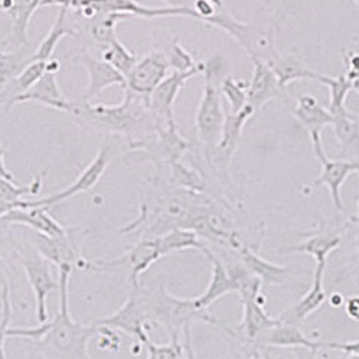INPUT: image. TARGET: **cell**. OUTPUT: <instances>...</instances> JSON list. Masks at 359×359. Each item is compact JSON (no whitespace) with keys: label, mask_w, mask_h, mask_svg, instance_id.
Wrapping results in <instances>:
<instances>
[{"label":"cell","mask_w":359,"mask_h":359,"mask_svg":"<svg viewBox=\"0 0 359 359\" xmlns=\"http://www.w3.org/2000/svg\"><path fill=\"white\" fill-rule=\"evenodd\" d=\"M168 184V182H166ZM216 198L168 184L156 198L141 204L138 217L121 233H141V239H151L175 229L189 230L191 222L207 210Z\"/></svg>","instance_id":"cell-1"},{"label":"cell","mask_w":359,"mask_h":359,"mask_svg":"<svg viewBox=\"0 0 359 359\" xmlns=\"http://www.w3.org/2000/svg\"><path fill=\"white\" fill-rule=\"evenodd\" d=\"M72 115L121 135L133 150H144L157 137V127L149 97L125 88L122 103L115 106L76 103Z\"/></svg>","instance_id":"cell-2"},{"label":"cell","mask_w":359,"mask_h":359,"mask_svg":"<svg viewBox=\"0 0 359 359\" xmlns=\"http://www.w3.org/2000/svg\"><path fill=\"white\" fill-rule=\"evenodd\" d=\"M73 266L58 269L60 281V306L52 320L42 325V338L39 343L49 359H90L88 341L97 331L95 323L81 324L73 320L69 309V280Z\"/></svg>","instance_id":"cell-3"},{"label":"cell","mask_w":359,"mask_h":359,"mask_svg":"<svg viewBox=\"0 0 359 359\" xmlns=\"http://www.w3.org/2000/svg\"><path fill=\"white\" fill-rule=\"evenodd\" d=\"M138 287L142 293L144 306L147 309L149 322L160 324L169 335H181L187 325L195 322L210 324L223 331L229 338L233 339L235 331L212 316L208 309H198L194 304V300L179 299L170 294L163 283L157 285H144L140 283Z\"/></svg>","instance_id":"cell-4"},{"label":"cell","mask_w":359,"mask_h":359,"mask_svg":"<svg viewBox=\"0 0 359 359\" xmlns=\"http://www.w3.org/2000/svg\"><path fill=\"white\" fill-rule=\"evenodd\" d=\"M220 73L222 64L219 60H211L205 62V69L203 72V95L195 116L198 142L203 149L208 151L212 150L219 142L226 118V108L223 107V96L220 92Z\"/></svg>","instance_id":"cell-5"},{"label":"cell","mask_w":359,"mask_h":359,"mask_svg":"<svg viewBox=\"0 0 359 359\" xmlns=\"http://www.w3.org/2000/svg\"><path fill=\"white\" fill-rule=\"evenodd\" d=\"M262 284H257L239 293L242 306H243V318L241 323L233 327L235 335L233 341L239 343L243 350L255 347V343L271 327L278 323V318H270L265 309L266 299L262 293Z\"/></svg>","instance_id":"cell-6"},{"label":"cell","mask_w":359,"mask_h":359,"mask_svg":"<svg viewBox=\"0 0 359 359\" xmlns=\"http://www.w3.org/2000/svg\"><path fill=\"white\" fill-rule=\"evenodd\" d=\"M22 266L36 297V316L38 323L49 320L46 300L52 292L60 290V281L54 278L52 262L34 249H18Z\"/></svg>","instance_id":"cell-7"},{"label":"cell","mask_w":359,"mask_h":359,"mask_svg":"<svg viewBox=\"0 0 359 359\" xmlns=\"http://www.w3.org/2000/svg\"><path fill=\"white\" fill-rule=\"evenodd\" d=\"M205 62H203L198 69L189 72H173L168 74L158 87L151 92L149 96V106L156 119V127L176 126L175 121V102L179 96L180 90L184 88L185 83L192 77L204 72Z\"/></svg>","instance_id":"cell-8"},{"label":"cell","mask_w":359,"mask_h":359,"mask_svg":"<svg viewBox=\"0 0 359 359\" xmlns=\"http://www.w3.org/2000/svg\"><path fill=\"white\" fill-rule=\"evenodd\" d=\"M147 323H150L147 316V309L144 306V297L138 285L133 287V290L128 294L125 304L116 312H114L108 318L95 322V324L99 327L121 330L128 335L137 338L142 344L147 339H150L146 330Z\"/></svg>","instance_id":"cell-9"},{"label":"cell","mask_w":359,"mask_h":359,"mask_svg":"<svg viewBox=\"0 0 359 359\" xmlns=\"http://www.w3.org/2000/svg\"><path fill=\"white\" fill-rule=\"evenodd\" d=\"M109 160H111L109 144H104L99 150L97 156L90 161V165L81 172V175L76 179V181H73L69 187H67L65 189H62L60 192H55L53 195H49L46 198L26 200V208H32V207L49 208V207H53L55 204H60L65 200L74 198L80 194L88 192L106 173L108 165H109Z\"/></svg>","instance_id":"cell-10"},{"label":"cell","mask_w":359,"mask_h":359,"mask_svg":"<svg viewBox=\"0 0 359 359\" xmlns=\"http://www.w3.org/2000/svg\"><path fill=\"white\" fill-rule=\"evenodd\" d=\"M169 69L170 65L166 53L161 50H153L140 58L134 68L127 74L125 88L137 95L149 97L168 76Z\"/></svg>","instance_id":"cell-11"},{"label":"cell","mask_w":359,"mask_h":359,"mask_svg":"<svg viewBox=\"0 0 359 359\" xmlns=\"http://www.w3.org/2000/svg\"><path fill=\"white\" fill-rule=\"evenodd\" d=\"M293 116L308 133L313 154L324 153L322 133L324 127L331 126L334 121L330 109L322 106L313 95H302L293 109Z\"/></svg>","instance_id":"cell-12"},{"label":"cell","mask_w":359,"mask_h":359,"mask_svg":"<svg viewBox=\"0 0 359 359\" xmlns=\"http://www.w3.org/2000/svg\"><path fill=\"white\" fill-rule=\"evenodd\" d=\"M73 61L83 65L88 73L90 84L81 96V102L84 103H90L103 90H107L108 87H126V77L104 60L96 58L88 52H80L76 57H73Z\"/></svg>","instance_id":"cell-13"},{"label":"cell","mask_w":359,"mask_h":359,"mask_svg":"<svg viewBox=\"0 0 359 359\" xmlns=\"http://www.w3.org/2000/svg\"><path fill=\"white\" fill-rule=\"evenodd\" d=\"M27 102H34L45 107L53 108V109L69 112V114H73L74 104H76L71 100H68V97L62 93L57 81V73L49 72V71L45 72L34 87H32L26 92L14 95L11 100H8L7 106L10 108L15 104L27 103Z\"/></svg>","instance_id":"cell-14"},{"label":"cell","mask_w":359,"mask_h":359,"mask_svg":"<svg viewBox=\"0 0 359 359\" xmlns=\"http://www.w3.org/2000/svg\"><path fill=\"white\" fill-rule=\"evenodd\" d=\"M343 231L341 226H322L316 233L308 235L303 242L278 249V254H306L315 259V265H327L331 252L339 249L341 245Z\"/></svg>","instance_id":"cell-15"},{"label":"cell","mask_w":359,"mask_h":359,"mask_svg":"<svg viewBox=\"0 0 359 359\" xmlns=\"http://www.w3.org/2000/svg\"><path fill=\"white\" fill-rule=\"evenodd\" d=\"M250 58L252 61V76L248 87V104L258 112L269 102L280 97L284 88L265 60L258 55H250Z\"/></svg>","instance_id":"cell-16"},{"label":"cell","mask_w":359,"mask_h":359,"mask_svg":"<svg viewBox=\"0 0 359 359\" xmlns=\"http://www.w3.org/2000/svg\"><path fill=\"white\" fill-rule=\"evenodd\" d=\"M316 158L322 165V173L319 179L315 180V185H325L330 191L334 208L341 212L343 211V200H341V187L353 173L359 170V161L354 160H332L325 151L316 156Z\"/></svg>","instance_id":"cell-17"},{"label":"cell","mask_w":359,"mask_h":359,"mask_svg":"<svg viewBox=\"0 0 359 359\" xmlns=\"http://www.w3.org/2000/svg\"><path fill=\"white\" fill-rule=\"evenodd\" d=\"M235 254L243 266L257 277L264 287H284L290 281L292 270L289 266L270 262L246 243Z\"/></svg>","instance_id":"cell-18"},{"label":"cell","mask_w":359,"mask_h":359,"mask_svg":"<svg viewBox=\"0 0 359 359\" xmlns=\"http://www.w3.org/2000/svg\"><path fill=\"white\" fill-rule=\"evenodd\" d=\"M49 208L45 207H32V208H15L10 211L1 219L6 224H20L26 226L30 230L39 235L49 238H61L73 233L72 230L64 227L55 222L48 212Z\"/></svg>","instance_id":"cell-19"},{"label":"cell","mask_w":359,"mask_h":359,"mask_svg":"<svg viewBox=\"0 0 359 359\" xmlns=\"http://www.w3.org/2000/svg\"><path fill=\"white\" fill-rule=\"evenodd\" d=\"M324 264H316L313 270L312 284L306 294L294 304L290 306L284 313L278 315V319L287 323H297L306 320L311 315H313L318 309H320L327 302L328 296L324 287V274H325Z\"/></svg>","instance_id":"cell-20"},{"label":"cell","mask_w":359,"mask_h":359,"mask_svg":"<svg viewBox=\"0 0 359 359\" xmlns=\"http://www.w3.org/2000/svg\"><path fill=\"white\" fill-rule=\"evenodd\" d=\"M280 320V319H278ZM255 347H276V348H309L319 351L324 348V341H313L294 323L280 320L271 327L255 343Z\"/></svg>","instance_id":"cell-21"},{"label":"cell","mask_w":359,"mask_h":359,"mask_svg":"<svg viewBox=\"0 0 359 359\" xmlns=\"http://www.w3.org/2000/svg\"><path fill=\"white\" fill-rule=\"evenodd\" d=\"M201 252L211 262L212 273H211V280L208 283L207 289L198 297H195L192 300L198 309H208L219 299L235 292V285L224 262L216 255L215 252H212V249L207 243L204 245Z\"/></svg>","instance_id":"cell-22"},{"label":"cell","mask_w":359,"mask_h":359,"mask_svg":"<svg viewBox=\"0 0 359 359\" xmlns=\"http://www.w3.org/2000/svg\"><path fill=\"white\" fill-rule=\"evenodd\" d=\"M36 249L45 258H48L57 269L62 266H80L84 261L76 248L73 246L69 235L61 238H49L45 235L36 233L34 238Z\"/></svg>","instance_id":"cell-23"},{"label":"cell","mask_w":359,"mask_h":359,"mask_svg":"<svg viewBox=\"0 0 359 359\" xmlns=\"http://www.w3.org/2000/svg\"><path fill=\"white\" fill-rule=\"evenodd\" d=\"M43 0H0V11L13 20V39L19 46H29V25Z\"/></svg>","instance_id":"cell-24"},{"label":"cell","mask_w":359,"mask_h":359,"mask_svg":"<svg viewBox=\"0 0 359 359\" xmlns=\"http://www.w3.org/2000/svg\"><path fill=\"white\" fill-rule=\"evenodd\" d=\"M332 116L334 121L331 126L341 146V158L359 161V116L350 111Z\"/></svg>","instance_id":"cell-25"},{"label":"cell","mask_w":359,"mask_h":359,"mask_svg":"<svg viewBox=\"0 0 359 359\" xmlns=\"http://www.w3.org/2000/svg\"><path fill=\"white\" fill-rule=\"evenodd\" d=\"M273 72L276 73L283 88L299 80H315L319 73L311 71L303 61L293 55H277L274 58L265 60Z\"/></svg>","instance_id":"cell-26"},{"label":"cell","mask_w":359,"mask_h":359,"mask_svg":"<svg viewBox=\"0 0 359 359\" xmlns=\"http://www.w3.org/2000/svg\"><path fill=\"white\" fill-rule=\"evenodd\" d=\"M68 11H69L68 8H64V7L60 8L52 29L41 41L36 52L30 57V61H49L50 58H53L54 50L64 36H77L76 32L68 23Z\"/></svg>","instance_id":"cell-27"},{"label":"cell","mask_w":359,"mask_h":359,"mask_svg":"<svg viewBox=\"0 0 359 359\" xmlns=\"http://www.w3.org/2000/svg\"><path fill=\"white\" fill-rule=\"evenodd\" d=\"M156 239L163 257L173 252H187V250H198L201 252L205 245V242L198 238V233L191 230H182V229H175L169 233L157 236Z\"/></svg>","instance_id":"cell-28"},{"label":"cell","mask_w":359,"mask_h":359,"mask_svg":"<svg viewBox=\"0 0 359 359\" xmlns=\"http://www.w3.org/2000/svg\"><path fill=\"white\" fill-rule=\"evenodd\" d=\"M316 81L323 84L324 87L330 90L328 109L332 115L348 111L346 107V100H347L348 92L354 88V83L346 74L332 77V76L319 73Z\"/></svg>","instance_id":"cell-29"},{"label":"cell","mask_w":359,"mask_h":359,"mask_svg":"<svg viewBox=\"0 0 359 359\" xmlns=\"http://www.w3.org/2000/svg\"><path fill=\"white\" fill-rule=\"evenodd\" d=\"M102 60H104L126 77L140 58L134 52L128 50L126 46L119 41V38H116L106 46V49L102 53Z\"/></svg>","instance_id":"cell-30"},{"label":"cell","mask_w":359,"mask_h":359,"mask_svg":"<svg viewBox=\"0 0 359 359\" xmlns=\"http://www.w3.org/2000/svg\"><path fill=\"white\" fill-rule=\"evenodd\" d=\"M43 175H38L29 185H17L15 181L4 179L0 176V200L19 203L25 200L26 196H36L39 194L43 185Z\"/></svg>","instance_id":"cell-31"},{"label":"cell","mask_w":359,"mask_h":359,"mask_svg":"<svg viewBox=\"0 0 359 359\" xmlns=\"http://www.w3.org/2000/svg\"><path fill=\"white\" fill-rule=\"evenodd\" d=\"M248 84L233 74H227L222 79L220 92L227 100L230 111L238 112L248 104Z\"/></svg>","instance_id":"cell-32"},{"label":"cell","mask_w":359,"mask_h":359,"mask_svg":"<svg viewBox=\"0 0 359 359\" xmlns=\"http://www.w3.org/2000/svg\"><path fill=\"white\" fill-rule=\"evenodd\" d=\"M32 55H25L19 52L7 53L0 49V90L11 84L23 68L29 64Z\"/></svg>","instance_id":"cell-33"},{"label":"cell","mask_w":359,"mask_h":359,"mask_svg":"<svg viewBox=\"0 0 359 359\" xmlns=\"http://www.w3.org/2000/svg\"><path fill=\"white\" fill-rule=\"evenodd\" d=\"M166 53L170 69L176 72H189L194 69H198L203 62H198L194 55L189 53L182 45H180L179 41L175 39L170 45Z\"/></svg>","instance_id":"cell-34"},{"label":"cell","mask_w":359,"mask_h":359,"mask_svg":"<svg viewBox=\"0 0 359 359\" xmlns=\"http://www.w3.org/2000/svg\"><path fill=\"white\" fill-rule=\"evenodd\" d=\"M181 335H172L168 344H157L151 339L144 341L147 350V359H181L182 355V341Z\"/></svg>","instance_id":"cell-35"},{"label":"cell","mask_w":359,"mask_h":359,"mask_svg":"<svg viewBox=\"0 0 359 359\" xmlns=\"http://www.w3.org/2000/svg\"><path fill=\"white\" fill-rule=\"evenodd\" d=\"M46 62L48 61H29V64L19 73L18 77L14 80L15 87L20 92H26L34 87L39 79L46 72ZM18 92V93H20Z\"/></svg>","instance_id":"cell-36"},{"label":"cell","mask_w":359,"mask_h":359,"mask_svg":"<svg viewBox=\"0 0 359 359\" xmlns=\"http://www.w3.org/2000/svg\"><path fill=\"white\" fill-rule=\"evenodd\" d=\"M343 62L346 67V76L353 81L359 80V53L358 52H346L343 54Z\"/></svg>","instance_id":"cell-37"},{"label":"cell","mask_w":359,"mask_h":359,"mask_svg":"<svg viewBox=\"0 0 359 359\" xmlns=\"http://www.w3.org/2000/svg\"><path fill=\"white\" fill-rule=\"evenodd\" d=\"M182 355L181 359H198L194 341H192V332H191V325H187L182 330Z\"/></svg>","instance_id":"cell-38"},{"label":"cell","mask_w":359,"mask_h":359,"mask_svg":"<svg viewBox=\"0 0 359 359\" xmlns=\"http://www.w3.org/2000/svg\"><path fill=\"white\" fill-rule=\"evenodd\" d=\"M261 359H296L292 350L276 348V347H261Z\"/></svg>","instance_id":"cell-39"},{"label":"cell","mask_w":359,"mask_h":359,"mask_svg":"<svg viewBox=\"0 0 359 359\" xmlns=\"http://www.w3.org/2000/svg\"><path fill=\"white\" fill-rule=\"evenodd\" d=\"M11 299H10V287L7 283L3 284V290H1V302H0V324L6 319L8 313H11Z\"/></svg>","instance_id":"cell-40"},{"label":"cell","mask_w":359,"mask_h":359,"mask_svg":"<svg viewBox=\"0 0 359 359\" xmlns=\"http://www.w3.org/2000/svg\"><path fill=\"white\" fill-rule=\"evenodd\" d=\"M344 312L348 319L359 322V296H351L344 302Z\"/></svg>","instance_id":"cell-41"},{"label":"cell","mask_w":359,"mask_h":359,"mask_svg":"<svg viewBox=\"0 0 359 359\" xmlns=\"http://www.w3.org/2000/svg\"><path fill=\"white\" fill-rule=\"evenodd\" d=\"M13 313V312H11ZM11 313L6 316L3 323L0 324V359H6V351H4V341L7 338V331L10 328V322H11Z\"/></svg>","instance_id":"cell-42"},{"label":"cell","mask_w":359,"mask_h":359,"mask_svg":"<svg viewBox=\"0 0 359 359\" xmlns=\"http://www.w3.org/2000/svg\"><path fill=\"white\" fill-rule=\"evenodd\" d=\"M15 208H26V198L19 201V203H11V201L0 200V222L10 211H13Z\"/></svg>","instance_id":"cell-43"},{"label":"cell","mask_w":359,"mask_h":359,"mask_svg":"<svg viewBox=\"0 0 359 359\" xmlns=\"http://www.w3.org/2000/svg\"><path fill=\"white\" fill-rule=\"evenodd\" d=\"M4 157H6V149L0 144V176L4 177V179L11 180V181H15L14 175L8 170L6 161H4Z\"/></svg>","instance_id":"cell-44"},{"label":"cell","mask_w":359,"mask_h":359,"mask_svg":"<svg viewBox=\"0 0 359 359\" xmlns=\"http://www.w3.org/2000/svg\"><path fill=\"white\" fill-rule=\"evenodd\" d=\"M293 355L296 357V359H315V354L318 351H313V350H309V348H290Z\"/></svg>","instance_id":"cell-45"},{"label":"cell","mask_w":359,"mask_h":359,"mask_svg":"<svg viewBox=\"0 0 359 359\" xmlns=\"http://www.w3.org/2000/svg\"><path fill=\"white\" fill-rule=\"evenodd\" d=\"M328 302H330V304L331 306H334V308H339V306H344V297H343V294L339 293V292H335V293H332L331 296H330V299H328Z\"/></svg>","instance_id":"cell-46"},{"label":"cell","mask_w":359,"mask_h":359,"mask_svg":"<svg viewBox=\"0 0 359 359\" xmlns=\"http://www.w3.org/2000/svg\"><path fill=\"white\" fill-rule=\"evenodd\" d=\"M166 7L172 8H181V7H189V0H162Z\"/></svg>","instance_id":"cell-47"},{"label":"cell","mask_w":359,"mask_h":359,"mask_svg":"<svg viewBox=\"0 0 359 359\" xmlns=\"http://www.w3.org/2000/svg\"><path fill=\"white\" fill-rule=\"evenodd\" d=\"M246 353V359H261V351L258 347H250L245 350Z\"/></svg>","instance_id":"cell-48"},{"label":"cell","mask_w":359,"mask_h":359,"mask_svg":"<svg viewBox=\"0 0 359 359\" xmlns=\"http://www.w3.org/2000/svg\"><path fill=\"white\" fill-rule=\"evenodd\" d=\"M357 226H358V230L354 235V252H355V262H357L359 269V224Z\"/></svg>","instance_id":"cell-49"},{"label":"cell","mask_w":359,"mask_h":359,"mask_svg":"<svg viewBox=\"0 0 359 359\" xmlns=\"http://www.w3.org/2000/svg\"><path fill=\"white\" fill-rule=\"evenodd\" d=\"M359 176V170L357 172ZM350 223H353V224H359V200H358V205H357V212L354 214V215L350 217V220H348Z\"/></svg>","instance_id":"cell-50"},{"label":"cell","mask_w":359,"mask_h":359,"mask_svg":"<svg viewBox=\"0 0 359 359\" xmlns=\"http://www.w3.org/2000/svg\"><path fill=\"white\" fill-rule=\"evenodd\" d=\"M217 8H223V0H210Z\"/></svg>","instance_id":"cell-51"},{"label":"cell","mask_w":359,"mask_h":359,"mask_svg":"<svg viewBox=\"0 0 359 359\" xmlns=\"http://www.w3.org/2000/svg\"><path fill=\"white\" fill-rule=\"evenodd\" d=\"M353 90H357V92L359 93V80L358 81H355V83H354V88H353Z\"/></svg>","instance_id":"cell-52"},{"label":"cell","mask_w":359,"mask_h":359,"mask_svg":"<svg viewBox=\"0 0 359 359\" xmlns=\"http://www.w3.org/2000/svg\"><path fill=\"white\" fill-rule=\"evenodd\" d=\"M354 1H355V3H357V6H358V7H359V0H354Z\"/></svg>","instance_id":"cell-53"}]
</instances>
